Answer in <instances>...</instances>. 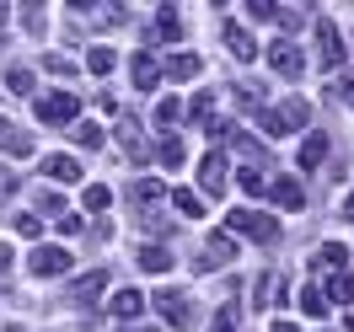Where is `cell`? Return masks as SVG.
Masks as SVG:
<instances>
[{"mask_svg": "<svg viewBox=\"0 0 354 332\" xmlns=\"http://www.w3.org/2000/svg\"><path fill=\"white\" fill-rule=\"evenodd\" d=\"M102 284H108V273H102V268H91V273H75V279L65 284V300H70V306H91V300L102 295Z\"/></svg>", "mask_w": 354, "mask_h": 332, "instance_id": "9", "label": "cell"}, {"mask_svg": "<svg viewBox=\"0 0 354 332\" xmlns=\"http://www.w3.org/2000/svg\"><path fill=\"white\" fill-rule=\"evenodd\" d=\"M349 332H354V316H349Z\"/></svg>", "mask_w": 354, "mask_h": 332, "instance_id": "47", "label": "cell"}, {"mask_svg": "<svg viewBox=\"0 0 354 332\" xmlns=\"http://www.w3.org/2000/svg\"><path fill=\"white\" fill-rule=\"evenodd\" d=\"M268 70L285 75V81H295V75L306 70V48L301 43H268Z\"/></svg>", "mask_w": 354, "mask_h": 332, "instance_id": "5", "label": "cell"}, {"mask_svg": "<svg viewBox=\"0 0 354 332\" xmlns=\"http://www.w3.org/2000/svg\"><path fill=\"white\" fill-rule=\"evenodd\" d=\"M113 65H118V54H113V48H102V43L86 54V70H91V75H108Z\"/></svg>", "mask_w": 354, "mask_h": 332, "instance_id": "26", "label": "cell"}, {"mask_svg": "<svg viewBox=\"0 0 354 332\" xmlns=\"http://www.w3.org/2000/svg\"><path fill=\"white\" fill-rule=\"evenodd\" d=\"M0 273H11V246L0 242Z\"/></svg>", "mask_w": 354, "mask_h": 332, "instance_id": "41", "label": "cell"}, {"mask_svg": "<svg viewBox=\"0 0 354 332\" xmlns=\"http://www.w3.org/2000/svg\"><path fill=\"white\" fill-rule=\"evenodd\" d=\"M199 54H172V59H167V65H161V75H172V81H194V75H199Z\"/></svg>", "mask_w": 354, "mask_h": 332, "instance_id": "17", "label": "cell"}, {"mask_svg": "<svg viewBox=\"0 0 354 332\" xmlns=\"http://www.w3.org/2000/svg\"><path fill=\"white\" fill-rule=\"evenodd\" d=\"M317 59L328 70L344 65V38H338V22H333V17H317Z\"/></svg>", "mask_w": 354, "mask_h": 332, "instance_id": "6", "label": "cell"}, {"mask_svg": "<svg viewBox=\"0 0 354 332\" xmlns=\"http://www.w3.org/2000/svg\"><path fill=\"white\" fill-rule=\"evenodd\" d=\"M27 268H32L38 279H65L70 273V252L65 246H38V252L27 257Z\"/></svg>", "mask_w": 354, "mask_h": 332, "instance_id": "8", "label": "cell"}, {"mask_svg": "<svg viewBox=\"0 0 354 332\" xmlns=\"http://www.w3.org/2000/svg\"><path fill=\"white\" fill-rule=\"evenodd\" d=\"M328 300H338V306H349V300H354V273H349V268H338V273L328 279Z\"/></svg>", "mask_w": 354, "mask_h": 332, "instance_id": "20", "label": "cell"}, {"mask_svg": "<svg viewBox=\"0 0 354 332\" xmlns=\"http://www.w3.org/2000/svg\"><path fill=\"white\" fill-rule=\"evenodd\" d=\"M221 32H225V48H231V54H236L242 65H247V59H258V43H252V32H247L242 22H225Z\"/></svg>", "mask_w": 354, "mask_h": 332, "instance_id": "11", "label": "cell"}, {"mask_svg": "<svg viewBox=\"0 0 354 332\" xmlns=\"http://www.w3.org/2000/svg\"><path fill=\"white\" fill-rule=\"evenodd\" d=\"M317 263H328V268H344V263H349V252H344L338 242H328L322 252H317Z\"/></svg>", "mask_w": 354, "mask_h": 332, "instance_id": "35", "label": "cell"}, {"mask_svg": "<svg viewBox=\"0 0 354 332\" xmlns=\"http://www.w3.org/2000/svg\"><path fill=\"white\" fill-rule=\"evenodd\" d=\"M172 204H177V215H204V199L194 193V188H177Z\"/></svg>", "mask_w": 354, "mask_h": 332, "instance_id": "29", "label": "cell"}, {"mask_svg": "<svg viewBox=\"0 0 354 332\" xmlns=\"http://www.w3.org/2000/svg\"><path fill=\"white\" fill-rule=\"evenodd\" d=\"M279 113H285V124H290V129H306V124H311V108H306V97H290V102H285Z\"/></svg>", "mask_w": 354, "mask_h": 332, "instance_id": "22", "label": "cell"}, {"mask_svg": "<svg viewBox=\"0 0 354 332\" xmlns=\"http://www.w3.org/2000/svg\"><path fill=\"white\" fill-rule=\"evenodd\" d=\"M134 199H140V204H161V199H167V188H161L156 177H145L140 188H134Z\"/></svg>", "mask_w": 354, "mask_h": 332, "instance_id": "33", "label": "cell"}, {"mask_svg": "<svg viewBox=\"0 0 354 332\" xmlns=\"http://www.w3.org/2000/svg\"><path fill=\"white\" fill-rule=\"evenodd\" d=\"M344 220H349V225H354V199H349V204H344Z\"/></svg>", "mask_w": 354, "mask_h": 332, "instance_id": "43", "label": "cell"}, {"mask_svg": "<svg viewBox=\"0 0 354 332\" xmlns=\"http://www.w3.org/2000/svg\"><path fill=\"white\" fill-rule=\"evenodd\" d=\"M140 220H145V231H151V236H161V231H167V215H156V209H151V215H140Z\"/></svg>", "mask_w": 354, "mask_h": 332, "instance_id": "38", "label": "cell"}, {"mask_svg": "<svg viewBox=\"0 0 354 332\" xmlns=\"http://www.w3.org/2000/svg\"><path fill=\"white\" fill-rule=\"evenodd\" d=\"M247 17H252V22H274L279 6H274V0H247Z\"/></svg>", "mask_w": 354, "mask_h": 332, "instance_id": "34", "label": "cell"}, {"mask_svg": "<svg viewBox=\"0 0 354 332\" xmlns=\"http://www.w3.org/2000/svg\"><path fill=\"white\" fill-rule=\"evenodd\" d=\"M177 118H183V102H177V97H161V102H156V129H172Z\"/></svg>", "mask_w": 354, "mask_h": 332, "instance_id": "24", "label": "cell"}, {"mask_svg": "<svg viewBox=\"0 0 354 332\" xmlns=\"http://www.w3.org/2000/svg\"><path fill=\"white\" fill-rule=\"evenodd\" d=\"M151 300H156V311H161V316H167L172 327H188V322H194V306H188V295H183V289L161 284V289L151 295Z\"/></svg>", "mask_w": 354, "mask_h": 332, "instance_id": "4", "label": "cell"}, {"mask_svg": "<svg viewBox=\"0 0 354 332\" xmlns=\"http://www.w3.org/2000/svg\"><path fill=\"white\" fill-rule=\"evenodd\" d=\"M70 139H75L81 150H97V145H102V129H97V124H75V129H70Z\"/></svg>", "mask_w": 354, "mask_h": 332, "instance_id": "30", "label": "cell"}, {"mask_svg": "<svg viewBox=\"0 0 354 332\" xmlns=\"http://www.w3.org/2000/svg\"><path fill=\"white\" fill-rule=\"evenodd\" d=\"M209 332H236V306L215 311V322H209Z\"/></svg>", "mask_w": 354, "mask_h": 332, "instance_id": "36", "label": "cell"}, {"mask_svg": "<svg viewBox=\"0 0 354 332\" xmlns=\"http://www.w3.org/2000/svg\"><path fill=\"white\" fill-rule=\"evenodd\" d=\"M188 124H199V129L215 134V91H199V97H194V108H188Z\"/></svg>", "mask_w": 354, "mask_h": 332, "instance_id": "15", "label": "cell"}, {"mask_svg": "<svg viewBox=\"0 0 354 332\" xmlns=\"http://www.w3.org/2000/svg\"><path fill=\"white\" fill-rule=\"evenodd\" d=\"M236 182H242V193H268V166H247Z\"/></svg>", "mask_w": 354, "mask_h": 332, "instance_id": "28", "label": "cell"}, {"mask_svg": "<svg viewBox=\"0 0 354 332\" xmlns=\"http://www.w3.org/2000/svg\"><path fill=\"white\" fill-rule=\"evenodd\" d=\"M145 306H151V295H140V289H118V295H113V316H118V322H134V316H140V311H145Z\"/></svg>", "mask_w": 354, "mask_h": 332, "instance_id": "10", "label": "cell"}, {"mask_svg": "<svg viewBox=\"0 0 354 332\" xmlns=\"http://www.w3.org/2000/svg\"><path fill=\"white\" fill-rule=\"evenodd\" d=\"M17 188H22V182L11 177V172H0V199H11V193H17Z\"/></svg>", "mask_w": 354, "mask_h": 332, "instance_id": "40", "label": "cell"}, {"mask_svg": "<svg viewBox=\"0 0 354 332\" xmlns=\"http://www.w3.org/2000/svg\"><path fill=\"white\" fill-rule=\"evenodd\" d=\"M156 161H161V166H183V161H188L183 139H161V145H156Z\"/></svg>", "mask_w": 354, "mask_h": 332, "instance_id": "25", "label": "cell"}, {"mask_svg": "<svg viewBox=\"0 0 354 332\" xmlns=\"http://www.w3.org/2000/svg\"><path fill=\"white\" fill-rule=\"evenodd\" d=\"M231 257H236V236H231V231H215V236L204 242V252L194 257V268H199V273H209V268H225Z\"/></svg>", "mask_w": 354, "mask_h": 332, "instance_id": "3", "label": "cell"}, {"mask_svg": "<svg viewBox=\"0 0 354 332\" xmlns=\"http://www.w3.org/2000/svg\"><path fill=\"white\" fill-rule=\"evenodd\" d=\"M322 155H328V134L317 129V134H306V145H301V172H317Z\"/></svg>", "mask_w": 354, "mask_h": 332, "instance_id": "16", "label": "cell"}, {"mask_svg": "<svg viewBox=\"0 0 354 332\" xmlns=\"http://www.w3.org/2000/svg\"><path fill=\"white\" fill-rule=\"evenodd\" d=\"M44 172H48L54 182H75V177H81V161H75V155H48Z\"/></svg>", "mask_w": 354, "mask_h": 332, "instance_id": "19", "label": "cell"}, {"mask_svg": "<svg viewBox=\"0 0 354 332\" xmlns=\"http://www.w3.org/2000/svg\"><path fill=\"white\" fill-rule=\"evenodd\" d=\"M38 124H48V129H75V124H81V102H75V91L38 97Z\"/></svg>", "mask_w": 354, "mask_h": 332, "instance_id": "1", "label": "cell"}, {"mask_svg": "<svg viewBox=\"0 0 354 332\" xmlns=\"http://www.w3.org/2000/svg\"><path fill=\"white\" fill-rule=\"evenodd\" d=\"M38 231H44V220H38V215H17V236H27V242H32Z\"/></svg>", "mask_w": 354, "mask_h": 332, "instance_id": "37", "label": "cell"}, {"mask_svg": "<svg viewBox=\"0 0 354 332\" xmlns=\"http://www.w3.org/2000/svg\"><path fill=\"white\" fill-rule=\"evenodd\" d=\"M81 204H86V215H102V209L113 204V193H108V188H86V193H81Z\"/></svg>", "mask_w": 354, "mask_h": 332, "instance_id": "32", "label": "cell"}, {"mask_svg": "<svg viewBox=\"0 0 354 332\" xmlns=\"http://www.w3.org/2000/svg\"><path fill=\"white\" fill-rule=\"evenodd\" d=\"M295 306L306 311L311 322H322V316H328V295H322L317 284H301V295H295Z\"/></svg>", "mask_w": 354, "mask_h": 332, "instance_id": "18", "label": "cell"}, {"mask_svg": "<svg viewBox=\"0 0 354 332\" xmlns=\"http://www.w3.org/2000/svg\"><path fill=\"white\" fill-rule=\"evenodd\" d=\"M268 199L279 204V209H301L306 193H301V182H295V177H274V182H268Z\"/></svg>", "mask_w": 354, "mask_h": 332, "instance_id": "12", "label": "cell"}, {"mask_svg": "<svg viewBox=\"0 0 354 332\" xmlns=\"http://www.w3.org/2000/svg\"><path fill=\"white\" fill-rule=\"evenodd\" d=\"M48 70H54V75H70V70H75V65H70L65 54H48Z\"/></svg>", "mask_w": 354, "mask_h": 332, "instance_id": "39", "label": "cell"}, {"mask_svg": "<svg viewBox=\"0 0 354 332\" xmlns=\"http://www.w3.org/2000/svg\"><path fill=\"white\" fill-rule=\"evenodd\" d=\"M344 97H349V102H354V75H349V81H344Z\"/></svg>", "mask_w": 354, "mask_h": 332, "instance_id": "44", "label": "cell"}, {"mask_svg": "<svg viewBox=\"0 0 354 332\" xmlns=\"http://www.w3.org/2000/svg\"><path fill=\"white\" fill-rule=\"evenodd\" d=\"M129 75H134V91H151L161 81V65H156V54H134L129 59Z\"/></svg>", "mask_w": 354, "mask_h": 332, "instance_id": "13", "label": "cell"}, {"mask_svg": "<svg viewBox=\"0 0 354 332\" xmlns=\"http://www.w3.org/2000/svg\"><path fill=\"white\" fill-rule=\"evenodd\" d=\"M6 86L17 91V97H32V70H27V65H11V70H6Z\"/></svg>", "mask_w": 354, "mask_h": 332, "instance_id": "27", "label": "cell"}, {"mask_svg": "<svg viewBox=\"0 0 354 332\" xmlns=\"http://www.w3.org/2000/svg\"><path fill=\"white\" fill-rule=\"evenodd\" d=\"M0 22H6V6H0Z\"/></svg>", "mask_w": 354, "mask_h": 332, "instance_id": "46", "label": "cell"}, {"mask_svg": "<svg viewBox=\"0 0 354 332\" xmlns=\"http://www.w3.org/2000/svg\"><path fill=\"white\" fill-rule=\"evenodd\" d=\"M134 257H140V268H145V273H167V268H172V252H167L161 242H145Z\"/></svg>", "mask_w": 354, "mask_h": 332, "instance_id": "14", "label": "cell"}, {"mask_svg": "<svg viewBox=\"0 0 354 332\" xmlns=\"http://www.w3.org/2000/svg\"><path fill=\"white\" fill-rule=\"evenodd\" d=\"M134 332H156V327H134Z\"/></svg>", "mask_w": 354, "mask_h": 332, "instance_id": "45", "label": "cell"}, {"mask_svg": "<svg viewBox=\"0 0 354 332\" xmlns=\"http://www.w3.org/2000/svg\"><path fill=\"white\" fill-rule=\"evenodd\" d=\"M274 332H301V327H295V322H274Z\"/></svg>", "mask_w": 354, "mask_h": 332, "instance_id": "42", "label": "cell"}, {"mask_svg": "<svg viewBox=\"0 0 354 332\" xmlns=\"http://www.w3.org/2000/svg\"><path fill=\"white\" fill-rule=\"evenodd\" d=\"M156 32H161L167 43H172V38H183V17H177L172 6H161V11H156Z\"/></svg>", "mask_w": 354, "mask_h": 332, "instance_id": "21", "label": "cell"}, {"mask_svg": "<svg viewBox=\"0 0 354 332\" xmlns=\"http://www.w3.org/2000/svg\"><path fill=\"white\" fill-rule=\"evenodd\" d=\"M225 225H231L236 236H252V242H279V220L263 215V209H231Z\"/></svg>", "mask_w": 354, "mask_h": 332, "instance_id": "2", "label": "cell"}, {"mask_svg": "<svg viewBox=\"0 0 354 332\" xmlns=\"http://www.w3.org/2000/svg\"><path fill=\"white\" fill-rule=\"evenodd\" d=\"M258 129L279 139V134H290V124H285V113H279V108H258Z\"/></svg>", "mask_w": 354, "mask_h": 332, "instance_id": "23", "label": "cell"}, {"mask_svg": "<svg viewBox=\"0 0 354 332\" xmlns=\"http://www.w3.org/2000/svg\"><path fill=\"white\" fill-rule=\"evenodd\" d=\"M6 150H11V155H32V134H27V129H11V124H6Z\"/></svg>", "mask_w": 354, "mask_h": 332, "instance_id": "31", "label": "cell"}, {"mask_svg": "<svg viewBox=\"0 0 354 332\" xmlns=\"http://www.w3.org/2000/svg\"><path fill=\"white\" fill-rule=\"evenodd\" d=\"M225 172H231V161H225V150H209V155L199 161V188L209 193V199H221V193H225V182H231Z\"/></svg>", "mask_w": 354, "mask_h": 332, "instance_id": "7", "label": "cell"}]
</instances>
